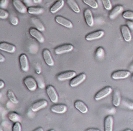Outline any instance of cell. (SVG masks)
<instances>
[{"mask_svg": "<svg viewBox=\"0 0 133 131\" xmlns=\"http://www.w3.org/2000/svg\"><path fill=\"white\" fill-rule=\"evenodd\" d=\"M46 92L51 101L54 103H57L58 100V96L55 89L53 86H48L46 88Z\"/></svg>", "mask_w": 133, "mask_h": 131, "instance_id": "1", "label": "cell"}, {"mask_svg": "<svg viewBox=\"0 0 133 131\" xmlns=\"http://www.w3.org/2000/svg\"><path fill=\"white\" fill-rule=\"evenodd\" d=\"M112 91V89L110 86H107L105 88H103L102 89H101L99 92L96 93V95H95V100L96 101H99V100L105 98L107 96L110 94Z\"/></svg>", "mask_w": 133, "mask_h": 131, "instance_id": "2", "label": "cell"}, {"mask_svg": "<svg viewBox=\"0 0 133 131\" xmlns=\"http://www.w3.org/2000/svg\"><path fill=\"white\" fill-rule=\"evenodd\" d=\"M23 82L29 90L35 91L37 88V83L35 79L32 77H27L24 79Z\"/></svg>", "mask_w": 133, "mask_h": 131, "instance_id": "3", "label": "cell"}, {"mask_svg": "<svg viewBox=\"0 0 133 131\" xmlns=\"http://www.w3.org/2000/svg\"><path fill=\"white\" fill-rule=\"evenodd\" d=\"M74 46L71 44H65V45H60L55 49V53L57 54H62L64 53H69L74 49Z\"/></svg>", "mask_w": 133, "mask_h": 131, "instance_id": "4", "label": "cell"}, {"mask_svg": "<svg viewBox=\"0 0 133 131\" xmlns=\"http://www.w3.org/2000/svg\"><path fill=\"white\" fill-rule=\"evenodd\" d=\"M131 75V72L129 71L126 70H119V71H114L112 74V78L113 79H126Z\"/></svg>", "mask_w": 133, "mask_h": 131, "instance_id": "5", "label": "cell"}, {"mask_svg": "<svg viewBox=\"0 0 133 131\" xmlns=\"http://www.w3.org/2000/svg\"><path fill=\"white\" fill-rule=\"evenodd\" d=\"M86 78H87V75L85 73H81L80 75L75 77H74V79H71V81L70 82V86L71 87L77 86L85 80Z\"/></svg>", "mask_w": 133, "mask_h": 131, "instance_id": "6", "label": "cell"}, {"mask_svg": "<svg viewBox=\"0 0 133 131\" xmlns=\"http://www.w3.org/2000/svg\"><path fill=\"white\" fill-rule=\"evenodd\" d=\"M29 33L34 38L36 39L40 43H43L44 42V37L39 30L37 29L31 28L29 30Z\"/></svg>", "mask_w": 133, "mask_h": 131, "instance_id": "7", "label": "cell"}, {"mask_svg": "<svg viewBox=\"0 0 133 131\" xmlns=\"http://www.w3.org/2000/svg\"><path fill=\"white\" fill-rule=\"evenodd\" d=\"M76 75V72L74 71H65V72L61 73L57 77V79L60 81H62V80H68V79H71L74 78V77Z\"/></svg>", "mask_w": 133, "mask_h": 131, "instance_id": "8", "label": "cell"}, {"mask_svg": "<svg viewBox=\"0 0 133 131\" xmlns=\"http://www.w3.org/2000/svg\"><path fill=\"white\" fill-rule=\"evenodd\" d=\"M104 31L99 30V31H94L93 32H91V33L88 34V35H87L85 37V39L87 41H92V40H97V39L101 38L102 36H103L104 35Z\"/></svg>", "mask_w": 133, "mask_h": 131, "instance_id": "9", "label": "cell"}, {"mask_svg": "<svg viewBox=\"0 0 133 131\" xmlns=\"http://www.w3.org/2000/svg\"><path fill=\"white\" fill-rule=\"evenodd\" d=\"M55 21L58 24L64 26L65 27H67L68 29H71L73 27V24L71 21L66 19V18H63V17L61 16H58L56 17Z\"/></svg>", "mask_w": 133, "mask_h": 131, "instance_id": "10", "label": "cell"}, {"mask_svg": "<svg viewBox=\"0 0 133 131\" xmlns=\"http://www.w3.org/2000/svg\"><path fill=\"white\" fill-rule=\"evenodd\" d=\"M42 54L44 61H45V62L48 65V66H54V60H53V58H52V56L51 54L50 51H49L48 49H44V51H43L42 52Z\"/></svg>", "mask_w": 133, "mask_h": 131, "instance_id": "11", "label": "cell"}, {"mask_svg": "<svg viewBox=\"0 0 133 131\" xmlns=\"http://www.w3.org/2000/svg\"><path fill=\"white\" fill-rule=\"evenodd\" d=\"M19 64H20L21 68L23 71H28L29 69V66L28 58L26 54H22L19 56Z\"/></svg>", "mask_w": 133, "mask_h": 131, "instance_id": "12", "label": "cell"}, {"mask_svg": "<svg viewBox=\"0 0 133 131\" xmlns=\"http://www.w3.org/2000/svg\"><path fill=\"white\" fill-rule=\"evenodd\" d=\"M84 16L86 23L89 27H92L94 25V18L92 12L90 9H87L84 12Z\"/></svg>", "mask_w": 133, "mask_h": 131, "instance_id": "13", "label": "cell"}, {"mask_svg": "<svg viewBox=\"0 0 133 131\" xmlns=\"http://www.w3.org/2000/svg\"><path fill=\"white\" fill-rule=\"evenodd\" d=\"M12 3L15 9L19 12L22 13V14H25L27 11V7L25 6V5L20 0H13Z\"/></svg>", "mask_w": 133, "mask_h": 131, "instance_id": "14", "label": "cell"}, {"mask_svg": "<svg viewBox=\"0 0 133 131\" xmlns=\"http://www.w3.org/2000/svg\"><path fill=\"white\" fill-rule=\"evenodd\" d=\"M0 50L7 52V53H13L15 52L16 47L12 44H9V43L1 42L0 43Z\"/></svg>", "mask_w": 133, "mask_h": 131, "instance_id": "15", "label": "cell"}, {"mask_svg": "<svg viewBox=\"0 0 133 131\" xmlns=\"http://www.w3.org/2000/svg\"><path fill=\"white\" fill-rule=\"evenodd\" d=\"M121 32L123 36V39L126 42H130L132 38L131 36V31H130L129 28L126 25H122L121 27Z\"/></svg>", "mask_w": 133, "mask_h": 131, "instance_id": "16", "label": "cell"}, {"mask_svg": "<svg viewBox=\"0 0 133 131\" xmlns=\"http://www.w3.org/2000/svg\"><path fill=\"white\" fill-rule=\"evenodd\" d=\"M48 105V102L45 100H41L32 104L31 106V110L32 112H37L42 108H44Z\"/></svg>", "mask_w": 133, "mask_h": 131, "instance_id": "17", "label": "cell"}, {"mask_svg": "<svg viewBox=\"0 0 133 131\" xmlns=\"http://www.w3.org/2000/svg\"><path fill=\"white\" fill-rule=\"evenodd\" d=\"M123 10V6L122 5H117L110 12L109 14V18L111 19H114L119 15L120 13L122 12Z\"/></svg>", "mask_w": 133, "mask_h": 131, "instance_id": "18", "label": "cell"}, {"mask_svg": "<svg viewBox=\"0 0 133 131\" xmlns=\"http://www.w3.org/2000/svg\"><path fill=\"white\" fill-rule=\"evenodd\" d=\"M51 110L57 114H64L67 111V106L64 105H55L52 106Z\"/></svg>", "mask_w": 133, "mask_h": 131, "instance_id": "19", "label": "cell"}, {"mask_svg": "<svg viewBox=\"0 0 133 131\" xmlns=\"http://www.w3.org/2000/svg\"><path fill=\"white\" fill-rule=\"evenodd\" d=\"M114 119L112 115H108L105 119V130L112 131L113 130Z\"/></svg>", "mask_w": 133, "mask_h": 131, "instance_id": "20", "label": "cell"}, {"mask_svg": "<svg viewBox=\"0 0 133 131\" xmlns=\"http://www.w3.org/2000/svg\"><path fill=\"white\" fill-rule=\"evenodd\" d=\"M74 106L75 107V108L77 109L78 110H79L83 114H85L88 111V106L83 101H76L74 103Z\"/></svg>", "mask_w": 133, "mask_h": 131, "instance_id": "21", "label": "cell"}, {"mask_svg": "<svg viewBox=\"0 0 133 131\" xmlns=\"http://www.w3.org/2000/svg\"><path fill=\"white\" fill-rule=\"evenodd\" d=\"M64 5V0H58L53 6L51 7L50 9V12L53 14L56 13L57 12H58L60 9H61L62 8V6Z\"/></svg>", "mask_w": 133, "mask_h": 131, "instance_id": "22", "label": "cell"}, {"mask_svg": "<svg viewBox=\"0 0 133 131\" xmlns=\"http://www.w3.org/2000/svg\"><path fill=\"white\" fill-rule=\"evenodd\" d=\"M121 102L120 92L118 90L114 91V93L112 97V104L114 106H119Z\"/></svg>", "mask_w": 133, "mask_h": 131, "instance_id": "23", "label": "cell"}, {"mask_svg": "<svg viewBox=\"0 0 133 131\" xmlns=\"http://www.w3.org/2000/svg\"><path fill=\"white\" fill-rule=\"evenodd\" d=\"M31 22L32 24L35 26L36 29L39 30L40 31H44L45 30V27H44V25L42 23V22L39 20L38 19L36 18H31Z\"/></svg>", "mask_w": 133, "mask_h": 131, "instance_id": "24", "label": "cell"}, {"mask_svg": "<svg viewBox=\"0 0 133 131\" xmlns=\"http://www.w3.org/2000/svg\"><path fill=\"white\" fill-rule=\"evenodd\" d=\"M67 3L69 6H70V7L72 9L73 11L75 12V13L80 12V9H79L77 3L75 0H67Z\"/></svg>", "mask_w": 133, "mask_h": 131, "instance_id": "25", "label": "cell"}, {"mask_svg": "<svg viewBox=\"0 0 133 131\" xmlns=\"http://www.w3.org/2000/svg\"><path fill=\"white\" fill-rule=\"evenodd\" d=\"M27 12L30 14H40L44 12L42 8L36 7V6H30L27 9Z\"/></svg>", "mask_w": 133, "mask_h": 131, "instance_id": "26", "label": "cell"}, {"mask_svg": "<svg viewBox=\"0 0 133 131\" xmlns=\"http://www.w3.org/2000/svg\"><path fill=\"white\" fill-rule=\"evenodd\" d=\"M7 96H8V98L9 99V100H10L12 103L17 104L18 102V100L17 99L16 97L15 96V94H14V92H13L12 90H10V89L8 90Z\"/></svg>", "mask_w": 133, "mask_h": 131, "instance_id": "27", "label": "cell"}, {"mask_svg": "<svg viewBox=\"0 0 133 131\" xmlns=\"http://www.w3.org/2000/svg\"><path fill=\"white\" fill-rule=\"evenodd\" d=\"M83 1L86 5H88L93 9H97L98 7V3L96 0H83Z\"/></svg>", "mask_w": 133, "mask_h": 131, "instance_id": "28", "label": "cell"}, {"mask_svg": "<svg viewBox=\"0 0 133 131\" xmlns=\"http://www.w3.org/2000/svg\"><path fill=\"white\" fill-rule=\"evenodd\" d=\"M9 118L10 121L14 122L19 121L21 119L20 116H19L18 114H16V113L15 112H10V114H9Z\"/></svg>", "mask_w": 133, "mask_h": 131, "instance_id": "29", "label": "cell"}, {"mask_svg": "<svg viewBox=\"0 0 133 131\" xmlns=\"http://www.w3.org/2000/svg\"><path fill=\"white\" fill-rule=\"evenodd\" d=\"M104 54H105V51H104L103 48L101 47L97 48L96 52V56L97 58L101 59L104 57Z\"/></svg>", "mask_w": 133, "mask_h": 131, "instance_id": "30", "label": "cell"}, {"mask_svg": "<svg viewBox=\"0 0 133 131\" xmlns=\"http://www.w3.org/2000/svg\"><path fill=\"white\" fill-rule=\"evenodd\" d=\"M104 8L106 10H110L112 9V4L110 0H102Z\"/></svg>", "mask_w": 133, "mask_h": 131, "instance_id": "31", "label": "cell"}, {"mask_svg": "<svg viewBox=\"0 0 133 131\" xmlns=\"http://www.w3.org/2000/svg\"><path fill=\"white\" fill-rule=\"evenodd\" d=\"M123 17L127 19H132L133 20V12L127 10L123 12Z\"/></svg>", "mask_w": 133, "mask_h": 131, "instance_id": "32", "label": "cell"}, {"mask_svg": "<svg viewBox=\"0 0 133 131\" xmlns=\"http://www.w3.org/2000/svg\"><path fill=\"white\" fill-rule=\"evenodd\" d=\"M8 17H9L8 12L0 8V19H6Z\"/></svg>", "mask_w": 133, "mask_h": 131, "instance_id": "33", "label": "cell"}, {"mask_svg": "<svg viewBox=\"0 0 133 131\" xmlns=\"http://www.w3.org/2000/svg\"><path fill=\"white\" fill-rule=\"evenodd\" d=\"M13 131H21L22 130V126L19 121L15 122L12 127Z\"/></svg>", "mask_w": 133, "mask_h": 131, "instance_id": "34", "label": "cell"}, {"mask_svg": "<svg viewBox=\"0 0 133 131\" xmlns=\"http://www.w3.org/2000/svg\"><path fill=\"white\" fill-rule=\"evenodd\" d=\"M9 4V0H1L0 1V8H6Z\"/></svg>", "mask_w": 133, "mask_h": 131, "instance_id": "35", "label": "cell"}, {"mask_svg": "<svg viewBox=\"0 0 133 131\" xmlns=\"http://www.w3.org/2000/svg\"><path fill=\"white\" fill-rule=\"evenodd\" d=\"M18 22H19V20H18V18L16 17H13L10 19V23L13 25H16L18 24Z\"/></svg>", "mask_w": 133, "mask_h": 131, "instance_id": "36", "label": "cell"}, {"mask_svg": "<svg viewBox=\"0 0 133 131\" xmlns=\"http://www.w3.org/2000/svg\"><path fill=\"white\" fill-rule=\"evenodd\" d=\"M5 60V58L2 54L0 53V62H3Z\"/></svg>", "mask_w": 133, "mask_h": 131, "instance_id": "37", "label": "cell"}, {"mask_svg": "<svg viewBox=\"0 0 133 131\" xmlns=\"http://www.w3.org/2000/svg\"><path fill=\"white\" fill-rule=\"evenodd\" d=\"M5 86V82L3 80H0V88H2Z\"/></svg>", "mask_w": 133, "mask_h": 131, "instance_id": "38", "label": "cell"}, {"mask_svg": "<svg viewBox=\"0 0 133 131\" xmlns=\"http://www.w3.org/2000/svg\"><path fill=\"white\" fill-rule=\"evenodd\" d=\"M87 131H99V129H97V128H88L87 130Z\"/></svg>", "mask_w": 133, "mask_h": 131, "instance_id": "39", "label": "cell"}, {"mask_svg": "<svg viewBox=\"0 0 133 131\" xmlns=\"http://www.w3.org/2000/svg\"><path fill=\"white\" fill-rule=\"evenodd\" d=\"M32 1L34 3H38L41 2L42 0H32Z\"/></svg>", "mask_w": 133, "mask_h": 131, "instance_id": "40", "label": "cell"}, {"mask_svg": "<svg viewBox=\"0 0 133 131\" xmlns=\"http://www.w3.org/2000/svg\"><path fill=\"white\" fill-rule=\"evenodd\" d=\"M35 130H36V131H43V130H44V129H43L42 128H41V127H40V128H36V129H35Z\"/></svg>", "mask_w": 133, "mask_h": 131, "instance_id": "41", "label": "cell"}, {"mask_svg": "<svg viewBox=\"0 0 133 131\" xmlns=\"http://www.w3.org/2000/svg\"><path fill=\"white\" fill-rule=\"evenodd\" d=\"M130 70L131 71H133V62L132 63V64L131 65V66H130Z\"/></svg>", "mask_w": 133, "mask_h": 131, "instance_id": "42", "label": "cell"}, {"mask_svg": "<svg viewBox=\"0 0 133 131\" xmlns=\"http://www.w3.org/2000/svg\"><path fill=\"white\" fill-rule=\"evenodd\" d=\"M1 96H2V93H1V92H0V98L1 97Z\"/></svg>", "mask_w": 133, "mask_h": 131, "instance_id": "43", "label": "cell"}, {"mask_svg": "<svg viewBox=\"0 0 133 131\" xmlns=\"http://www.w3.org/2000/svg\"><path fill=\"white\" fill-rule=\"evenodd\" d=\"M125 130H126V131H129V130L130 131V130H131V129H126Z\"/></svg>", "mask_w": 133, "mask_h": 131, "instance_id": "44", "label": "cell"}, {"mask_svg": "<svg viewBox=\"0 0 133 131\" xmlns=\"http://www.w3.org/2000/svg\"><path fill=\"white\" fill-rule=\"evenodd\" d=\"M132 80H133V75H132Z\"/></svg>", "mask_w": 133, "mask_h": 131, "instance_id": "45", "label": "cell"}]
</instances>
